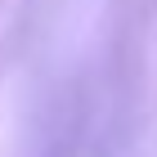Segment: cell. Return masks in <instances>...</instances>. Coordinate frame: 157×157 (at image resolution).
Returning <instances> with one entry per match:
<instances>
[]
</instances>
